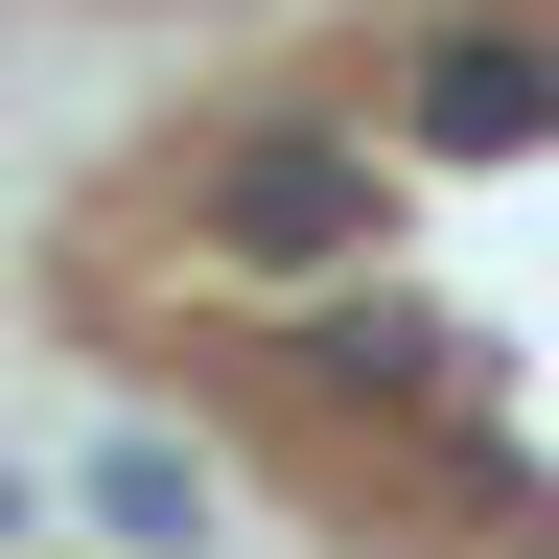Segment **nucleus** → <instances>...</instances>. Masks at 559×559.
<instances>
[{
  "label": "nucleus",
  "instance_id": "nucleus-4",
  "mask_svg": "<svg viewBox=\"0 0 559 559\" xmlns=\"http://www.w3.org/2000/svg\"><path fill=\"white\" fill-rule=\"evenodd\" d=\"M0 536H24V466H0Z\"/></svg>",
  "mask_w": 559,
  "mask_h": 559
},
{
  "label": "nucleus",
  "instance_id": "nucleus-3",
  "mask_svg": "<svg viewBox=\"0 0 559 559\" xmlns=\"http://www.w3.org/2000/svg\"><path fill=\"white\" fill-rule=\"evenodd\" d=\"M70 489H94V536H117V559H210V443H164V419H117Z\"/></svg>",
  "mask_w": 559,
  "mask_h": 559
},
{
  "label": "nucleus",
  "instance_id": "nucleus-1",
  "mask_svg": "<svg viewBox=\"0 0 559 559\" xmlns=\"http://www.w3.org/2000/svg\"><path fill=\"white\" fill-rule=\"evenodd\" d=\"M187 234L234 257V280H349V257L396 234V140H373V117L257 94L234 140H187Z\"/></svg>",
  "mask_w": 559,
  "mask_h": 559
},
{
  "label": "nucleus",
  "instance_id": "nucleus-2",
  "mask_svg": "<svg viewBox=\"0 0 559 559\" xmlns=\"http://www.w3.org/2000/svg\"><path fill=\"white\" fill-rule=\"evenodd\" d=\"M373 140H396V164H536V140H559V24H513V0L419 24L373 70Z\"/></svg>",
  "mask_w": 559,
  "mask_h": 559
}]
</instances>
